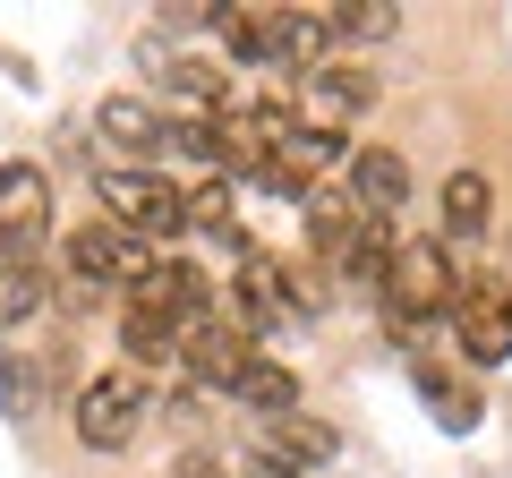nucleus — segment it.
<instances>
[{
  "mask_svg": "<svg viewBox=\"0 0 512 478\" xmlns=\"http://www.w3.org/2000/svg\"><path fill=\"white\" fill-rule=\"evenodd\" d=\"M222 299H214V282L197 274L188 257H154V274L128 291V308H120V342H128V368L146 376V368H163V359H180V342L214 316Z\"/></svg>",
  "mask_w": 512,
  "mask_h": 478,
  "instance_id": "1",
  "label": "nucleus"
},
{
  "mask_svg": "<svg viewBox=\"0 0 512 478\" xmlns=\"http://www.w3.org/2000/svg\"><path fill=\"white\" fill-rule=\"evenodd\" d=\"M376 299H384V316H393V333H419V325H436V316H453L461 282H453V265H444L436 239H393V265H384Z\"/></svg>",
  "mask_w": 512,
  "mask_h": 478,
  "instance_id": "2",
  "label": "nucleus"
},
{
  "mask_svg": "<svg viewBox=\"0 0 512 478\" xmlns=\"http://www.w3.org/2000/svg\"><path fill=\"white\" fill-rule=\"evenodd\" d=\"M214 26L231 35V60L256 69H308L325 52V9H214Z\"/></svg>",
  "mask_w": 512,
  "mask_h": 478,
  "instance_id": "3",
  "label": "nucleus"
},
{
  "mask_svg": "<svg viewBox=\"0 0 512 478\" xmlns=\"http://www.w3.org/2000/svg\"><path fill=\"white\" fill-rule=\"evenodd\" d=\"M94 197H103V222H120V231L146 239V248H163V239L188 231V205H180V188H171L163 171L111 163V171H94Z\"/></svg>",
  "mask_w": 512,
  "mask_h": 478,
  "instance_id": "4",
  "label": "nucleus"
},
{
  "mask_svg": "<svg viewBox=\"0 0 512 478\" xmlns=\"http://www.w3.org/2000/svg\"><path fill=\"white\" fill-rule=\"evenodd\" d=\"M146 410H154V385L137 368L86 376V385H77V444H86V453H128L137 427H146Z\"/></svg>",
  "mask_w": 512,
  "mask_h": 478,
  "instance_id": "5",
  "label": "nucleus"
},
{
  "mask_svg": "<svg viewBox=\"0 0 512 478\" xmlns=\"http://www.w3.org/2000/svg\"><path fill=\"white\" fill-rule=\"evenodd\" d=\"M69 274L86 282V291H137V282L154 274V248L128 239L120 222H77L69 231Z\"/></svg>",
  "mask_w": 512,
  "mask_h": 478,
  "instance_id": "6",
  "label": "nucleus"
},
{
  "mask_svg": "<svg viewBox=\"0 0 512 478\" xmlns=\"http://www.w3.org/2000/svg\"><path fill=\"white\" fill-rule=\"evenodd\" d=\"M52 239V180L35 163H0V265H35Z\"/></svg>",
  "mask_w": 512,
  "mask_h": 478,
  "instance_id": "7",
  "label": "nucleus"
},
{
  "mask_svg": "<svg viewBox=\"0 0 512 478\" xmlns=\"http://www.w3.org/2000/svg\"><path fill=\"white\" fill-rule=\"evenodd\" d=\"M222 308L239 316V325H248V342L256 333H282V325H299V316H308V299H299V282H291V265H274V257H239V282H231V299H222Z\"/></svg>",
  "mask_w": 512,
  "mask_h": 478,
  "instance_id": "8",
  "label": "nucleus"
},
{
  "mask_svg": "<svg viewBox=\"0 0 512 478\" xmlns=\"http://www.w3.org/2000/svg\"><path fill=\"white\" fill-rule=\"evenodd\" d=\"M342 163H350V146H342V137H325V129H308V120H299V129H291V146H282L265 171H256V188H265V197L308 205L316 188H325V171H342Z\"/></svg>",
  "mask_w": 512,
  "mask_h": 478,
  "instance_id": "9",
  "label": "nucleus"
},
{
  "mask_svg": "<svg viewBox=\"0 0 512 478\" xmlns=\"http://www.w3.org/2000/svg\"><path fill=\"white\" fill-rule=\"evenodd\" d=\"M248 359H256V342H248V325H239L231 308H214V316H205V325L180 342V368L197 376V385H214V393H239Z\"/></svg>",
  "mask_w": 512,
  "mask_h": 478,
  "instance_id": "10",
  "label": "nucleus"
},
{
  "mask_svg": "<svg viewBox=\"0 0 512 478\" xmlns=\"http://www.w3.org/2000/svg\"><path fill=\"white\" fill-rule=\"evenodd\" d=\"M453 333H461V350H470L478 368H504L512 359V291L504 282H470L453 299Z\"/></svg>",
  "mask_w": 512,
  "mask_h": 478,
  "instance_id": "11",
  "label": "nucleus"
},
{
  "mask_svg": "<svg viewBox=\"0 0 512 478\" xmlns=\"http://www.w3.org/2000/svg\"><path fill=\"white\" fill-rule=\"evenodd\" d=\"M342 188H350V205H359L367 222H393L410 205V163L393 146H367V154H350V163H342Z\"/></svg>",
  "mask_w": 512,
  "mask_h": 478,
  "instance_id": "12",
  "label": "nucleus"
},
{
  "mask_svg": "<svg viewBox=\"0 0 512 478\" xmlns=\"http://www.w3.org/2000/svg\"><path fill=\"white\" fill-rule=\"evenodd\" d=\"M342 453V436H333L325 419H265V436H256V461L265 470H282V478H308V470H325V461Z\"/></svg>",
  "mask_w": 512,
  "mask_h": 478,
  "instance_id": "13",
  "label": "nucleus"
},
{
  "mask_svg": "<svg viewBox=\"0 0 512 478\" xmlns=\"http://www.w3.org/2000/svg\"><path fill=\"white\" fill-rule=\"evenodd\" d=\"M376 111V77L367 69H308V129H325V137H342L350 120H367Z\"/></svg>",
  "mask_w": 512,
  "mask_h": 478,
  "instance_id": "14",
  "label": "nucleus"
},
{
  "mask_svg": "<svg viewBox=\"0 0 512 478\" xmlns=\"http://www.w3.org/2000/svg\"><path fill=\"white\" fill-rule=\"evenodd\" d=\"M410 385H419L427 419H436L444 436H470V427L487 419V402H478V385H470V376H453V368H419V376H410Z\"/></svg>",
  "mask_w": 512,
  "mask_h": 478,
  "instance_id": "15",
  "label": "nucleus"
},
{
  "mask_svg": "<svg viewBox=\"0 0 512 478\" xmlns=\"http://www.w3.org/2000/svg\"><path fill=\"white\" fill-rule=\"evenodd\" d=\"M154 69H163V94L197 103L205 120H214V111H231V69H222V60H154Z\"/></svg>",
  "mask_w": 512,
  "mask_h": 478,
  "instance_id": "16",
  "label": "nucleus"
},
{
  "mask_svg": "<svg viewBox=\"0 0 512 478\" xmlns=\"http://www.w3.org/2000/svg\"><path fill=\"white\" fill-rule=\"evenodd\" d=\"M487 222H495V188H487V171H453L444 180V231L453 239H487Z\"/></svg>",
  "mask_w": 512,
  "mask_h": 478,
  "instance_id": "17",
  "label": "nucleus"
},
{
  "mask_svg": "<svg viewBox=\"0 0 512 478\" xmlns=\"http://www.w3.org/2000/svg\"><path fill=\"white\" fill-rule=\"evenodd\" d=\"M103 137L120 154H163V111L137 103V94H111V103H103Z\"/></svg>",
  "mask_w": 512,
  "mask_h": 478,
  "instance_id": "18",
  "label": "nucleus"
},
{
  "mask_svg": "<svg viewBox=\"0 0 512 478\" xmlns=\"http://www.w3.org/2000/svg\"><path fill=\"white\" fill-rule=\"evenodd\" d=\"M231 402L265 410V419H291V410H299V376L282 368V359H265V350H256V359H248V376H239V393H231Z\"/></svg>",
  "mask_w": 512,
  "mask_h": 478,
  "instance_id": "19",
  "label": "nucleus"
},
{
  "mask_svg": "<svg viewBox=\"0 0 512 478\" xmlns=\"http://www.w3.org/2000/svg\"><path fill=\"white\" fill-rule=\"evenodd\" d=\"M393 26H402L393 0H342V9H325V43H384Z\"/></svg>",
  "mask_w": 512,
  "mask_h": 478,
  "instance_id": "20",
  "label": "nucleus"
},
{
  "mask_svg": "<svg viewBox=\"0 0 512 478\" xmlns=\"http://www.w3.org/2000/svg\"><path fill=\"white\" fill-rule=\"evenodd\" d=\"M52 308V282H43V265H0V333L26 325V316Z\"/></svg>",
  "mask_w": 512,
  "mask_h": 478,
  "instance_id": "21",
  "label": "nucleus"
},
{
  "mask_svg": "<svg viewBox=\"0 0 512 478\" xmlns=\"http://www.w3.org/2000/svg\"><path fill=\"white\" fill-rule=\"evenodd\" d=\"M0 410H9V419H35L43 410V368L35 359H9V350H0Z\"/></svg>",
  "mask_w": 512,
  "mask_h": 478,
  "instance_id": "22",
  "label": "nucleus"
},
{
  "mask_svg": "<svg viewBox=\"0 0 512 478\" xmlns=\"http://www.w3.org/2000/svg\"><path fill=\"white\" fill-rule=\"evenodd\" d=\"M180 478H239L222 453H180Z\"/></svg>",
  "mask_w": 512,
  "mask_h": 478,
  "instance_id": "23",
  "label": "nucleus"
},
{
  "mask_svg": "<svg viewBox=\"0 0 512 478\" xmlns=\"http://www.w3.org/2000/svg\"><path fill=\"white\" fill-rule=\"evenodd\" d=\"M239 478H282V470H265V461H248V470H239Z\"/></svg>",
  "mask_w": 512,
  "mask_h": 478,
  "instance_id": "24",
  "label": "nucleus"
}]
</instances>
